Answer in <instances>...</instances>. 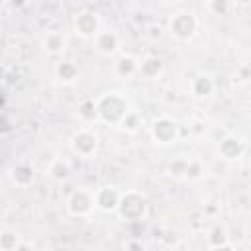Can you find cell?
Returning <instances> with one entry per match:
<instances>
[{"label":"cell","mask_w":251,"mask_h":251,"mask_svg":"<svg viewBox=\"0 0 251 251\" xmlns=\"http://www.w3.org/2000/svg\"><path fill=\"white\" fill-rule=\"evenodd\" d=\"M194 25H196V22H194L188 14H178V16L175 18V22H171V29H173L175 35H178V37H188V35L192 33Z\"/></svg>","instance_id":"cell-1"}]
</instances>
